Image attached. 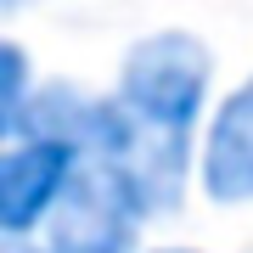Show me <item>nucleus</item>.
Returning a JSON list of instances; mask_svg holds the SVG:
<instances>
[{
  "mask_svg": "<svg viewBox=\"0 0 253 253\" xmlns=\"http://www.w3.org/2000/svg\"><path fill=\"white\" fill-rule=\"evenodd\" d=\"M208 96V51L191 34H152L124 56L118 101L129 107L141 129L169 141H186Z\"/></svg>",
  "mask_w": 253,
  "mask_h": 253,
  "instance_id": "obj_1",
  "label": "nucleus"
},
{
  "mask_svg": "<svg viewBox=\"0 0 253 253\" xmlns=\"http://www.w3.org/2000/svg\"><path fill=\"white\" fill-rule=\"evenodd\" d=\"M141 219L146 214L118 163L90 158V169L73 174L68 197L51 214V253H129Z\"/></svg>",
  "mask_w": 253,
  "mask_h": 253,
  "instance_id": "obj_2",
  "label": "nucleus"
},
{
  "mask_svg": "<svg viewBox=\"0 0 253 253\" xmlns=\"http://www.w3.org/2000/svg\"><path fill=\"white\" fill-rule=\"evenodd\" d=\"M73 174H79V146L68 141H17L0 158V225L11 236H23L34 219L56 214V203L68 197Z\"/></svg>",
  "mask_w": 253,
  "mask_h": 253,
  "instance_id": "obj_3",
  "label": "nucleus"
},
{
  "mask_svg": "<svg viewBox=\"0 0 253 253\" xmlns=\"http://www.w3.org/2000/svg\"><path fill=\"white\" fill-rule=\"evenodd\" d=\"M203 186L214 203H253V79L208 124Z\"/></svg>",
  "mask_w": 253,
  "mask_h": 253,
  "instance_id": "obj_4",
  "label": "nucleus"
},
{
  "mask_svg": "<svg viewBox=\"0 0 253 253\" xmlns=\"http://www.w3.org/2000/svg\"><path fill=\"white\" fill-rule=\"evenodd\" d=\"M0 6H6V11H17V6H28V0H0Z\"/></svg>",
  "mask_w": 253,
  "mask_h": 253,
  "instance_id": "obj_5",
  "label": "nucleus"
},
{
  "mask_svg": "<svg viewBox=\"0 0 253 253\" xmlns=\"http://www.w3.org/2000/svg\"><path fill=\"white\" fill-rule=\"evenodd\" d=\"M163 253H191V248H163Z\"/></svg>",
  "mask_w": 253,
  "mask_h": 253,
  "instance_id": "obj_6",
  "label": "nucleus"
}]
</instances>
